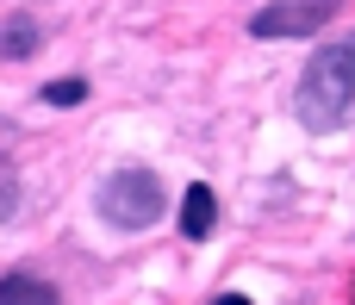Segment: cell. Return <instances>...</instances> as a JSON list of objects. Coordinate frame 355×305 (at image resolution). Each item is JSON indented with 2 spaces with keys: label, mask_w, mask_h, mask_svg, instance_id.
Instances as JSON below:
<instances>
[{
  "label": "cell",
  "mask_w": 355,
  "mask_h": 305,
  "mask_svg": "<svg viewBox=\"0 0 355 305\" xmlns=\"http://www.w3.org/2000/svg\"><path fill=\"white\" fill-rule=\"evenodd\" d=\"M349 100H355V37H343V44L312 50L300 94H293V112L306 131H337L349 119Z\"/></svg>",
  "instance_id": "obj_1"
},
{
  "label": "cell",
  "mask_w": 355,
  "mask_h": 305,
  "mask_svg": "<svg viewBox=\"0 0 355 305\" xmlns=\"http://www.w3.org/2000/svg\"><path fill=\"white\" fill-rule=\"evenodd\" d=\"M56 287L31 281V274H0V305H50Z\"/></svg>",
  "instance_id": "obj_5"
},
{
  "label": "cell",
  "mask_w": 355,
  "mask_h": 305,
  "mask_svg": "<svg viewBox=\"0 0 355 305\" xmlns=\"http://www.w3.org/2000/svg\"><path fill=\"white\" fill-rule=\"evenodd\" d=\"M337 6L343 0H268L250 19V31L256 37H312V31H324L337 19Z\"/></svg>",
  "instance_id": "obj_3"
},
{
  "label": "cell",
  "mask_w": 355,
  "mask_h": 305,
  "mask_svg": "<svg viewBox=\"0 0 355 305\" xmlns=\"http://www.w3.org/2000/svg\"><path fill=\"white\" fill-rule=\"evenodd\" d=\"M212 225H218V193L206 187V181H193L187 187V200H181V237H212Z\"/></svg>",
  "instance_id": "obj_4"
},
{
  "label": "cell",
  "mask_w": 355,
  "mask_h": 305,
  "mask_svg": "<svg viewBox=\"0 0 355 305\" xmlns=\"http://www.w3.org/2000/svg\"><path fill=\"white\" fill-rule=\"evenodd\" d=\"M94 206H100V218H106L112 231H150V225L162 218L168 193H162V181H156L150 168H112V175L100 181Z\"/></svg>",
  "instance_id": "obj_2"
},
{
  "label": "cell",
  "mask_w": 355,
  "mask_h": 305,
  "mask_svg": "<svg viewBox=\"0 0 355 305\" xmlns=\"http://www.w3.org/2000/svg\"><path fill=\"white\" fill-rule=\"evenodd\" d=\"M31 50H37V19H6V25H0V56L19 62V56H31Z\"/></svg>",
  "instance_id": "obj_6"
},
{
  "label": "cell",
  "mask_w": 355,
  "mask_h": 305,
  "mask_svg": "<svg viewBox=\"0 0 355 305\" xmlns=\"http://www.w3.org/2000/svg\"><path fill=\"white\" fill-rule=\"evenodd\" d=\"M0 218H12V181H0Z\"/></svg>",
  "instance_id": "obj_8"
},
{
  "label": "cell",
  "mask_w": 355,
  "mask_h": 305,
  "mask_svg": "<svg viewBox=\"0 0 355 305\" xmlns=\"http://www.w3.org/2000/svg\"><path fill=\"white\" fill-rule=\"evenodd\" d=\"M44 100H50V106H75V100H87V81H50Z\"/></svg>",
  "instance_id": "obj_7"
}]
</instances>
